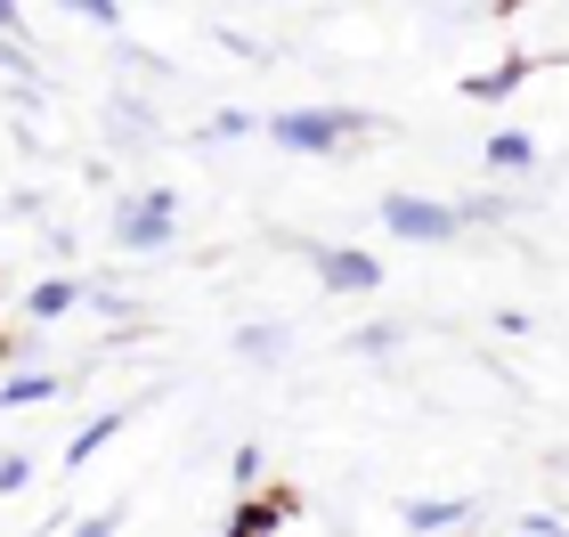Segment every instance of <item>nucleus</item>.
<instances>
[{"instance_id":"nucleus-1","label":"nucleus","mask_w":569,"mask_h":537,"mask_svg":"<svg viewBox=\"0 0 569 537\" xmlns=\"http://www.w3.org/2000/svg\"><path fill=\"white\" fill-rule=\"evenodd\" d=\"M367 122L375 115H358V107H284L277 122H261V131L284 147V156H333V147H350Z\"/></svg>"},{"instance_id":"nucleus-2","label":"nucleus","mask_w":569,"mask_h":537,"mask_svg":"<svg viewBox=\"0 0 569 537\" xmlns=\"http://www.w3.org/2000/svg\"><path fill=\"white\" fill-rule=\"evenodd\" d=\"M382 228H391L399 245H456L472 212L463 203H439V196H382Z\"/></svg>"},{"instance_id":"nucleus-3","label":"nucleus","mask_w":569,"mask_h":537,"mask_svg":"<svg viewBox=\"0 0 569 537\" xmlns=\"http://www.w3.org/2000/svg\"><path fill=\"white\" fill-rule=\"evenodd\" d=\"M171 228H179V196H171V188H139V196L114 212V245H122V252H163Z\"/></svg>"},{"instance_id":"nucleus-4","label":"nucleus","mask_w":569,"mask_h":537,"mask_svg":"<svg viewBox=\"0 0 569 537\" xmlns=\"http://www.w3.org/2000/svg\"><path fill=\"white\" fill-rule=\"evenodd\" d=\"M301 252H309V269H318L333 294H375L382 286V261L358 252V245H301Z\"/></svg>"},{"instance_id":"nucleus-5","label":"nucleus","mask_w":569,"mask_h":537,"mask_svg":"<svg viewBox=\"0 0 569 537\" xmlns=\"http://www.w3.org/2000/svg\"><path fill=\"white\" fill-rule=\"evenodd\" d=\"M480 521V505H463V497H416V505H399V529H416V537H431V529H472Z\"/></svg>"},{"instance_id":"nucleus-6","label":"nucleus","mask_w":569,"mask_h":537,"mask_svg":"<svg viewBox=\"0 0 569 537\" xmlns=\"http://www.w3.org/2000/svg\"><path fill=\"white\" fill-rule=\"evenodd\" d=\"M284 521H301V497H293V489H269V497H244L228 529H237V537H269V529H284Z\"/></svg>"},{"instance_id":"nucleus-7","label":"nucleus","mask_w":569,"mask_h":537,"mask_svg":"<svg viewBox=\"0 0 569 537\" xmlns=\"http://www.w3.org/2000/svg\"><path fill=\"white\" fill-rule=\"evenodd\" d=\"M537 73V58H505V66H488V73H463V98H480V107H497V98H512Z\"/></svg>"},{"instance_id":"nucleus-8","label":"nucleus","mask_w":569,"mask_h":537,"mask_svg":"<svg viewBox=\"0 0 569 537\" xmlns=\"http://www.w3.org/2000/svg\"><path fill=\"white\" fill-rule=\"evenodd\" d=\"M480 163H488V171H529V163H537V139H529V131H497V139L480 147Z\"/></svg>"},{"instance_id":"nucleus-9","label":"nucleus","mask_w":569,"mask_h":537,"mask_svg":"<svg viewBox=\"0 0 569 537\" xmlns=\"http://www.w3.org/2000/svg\"><path fill=\"white\" fill-rule=\"evenodd\" d=\"M122 424H131V407H107V416H98V424H82V431H73V448H66V465H90V456L107 448V440H114Z\"/></svg>"},{"instance_id":"nucleus-10","label":"nucleus","mask_w":569,"mask_h":537,"mask_svg":"<svg viewBox=\"0 0 569 537\" xmlns=\"http://www.w3.org/2000/svg\"><path fill=\"white\" fill-rule=\"evenodd\" d=\"M82 294H90V286H73V277H49V286H33V301H24V310H33V318H66Z\"/></svg>"},{"instance_id":"nucleus-11","label":"nucleus","mask_w":569,"mask_h":537,"mask_svg":"<svg viewBox=\"0 0 569 537\" xmlns=\"http://www.w3.org/2000/svg\"><path fill=\"white\" fill-rule=\"evenodd\" d=\"M41 399H58V375H17V382H0V407H41Z\"/></svg>"},{"instance_id":"nucleus-12","label":"nucleus","mask_w":569,"mask_h":537,"mask_svg":"<svg viewBox=\"0 0 569 537\" xmlns=\"http://www.w3.org/2000/svg\"><path fill=\"white\" fill-rule=\"evenodd\" d=\"M237 350H244V358H277V350H284V326H244Z\"/></svg>"},{"instance_id":"nucleus-13","label":"nucleus","mask_w":569,"mask_h":537,"mask_svg":"<svg viewBox=\"0 0 569 537\" xmlns=\"http://www.w3.org/2000/svg\"><path fill=\"white\" fill-rule=\"evenodd\" d=\"M244 131H261L244 107H220V115H212V139H244Z\"/></svg>"},{"instance_id":"nucleus-14","label":"nucleus","mask_w":569,"mask_h":537,"mask_svg":"<svg viewBox=\"0 0 569 537\" xmlns=\"http://www.w3.org/2000/svg\"><path fill=\"white\" fill-rule=\"evenodd\" d=\"M24 480H33V465H24V456H0V497L24 489Z\"/></svg>"},{"instance_id":"nucleus-15","label":"nucleus","mask_w":569,"mask_h":537,"mask_svg":"<svg viewBox=\"0 0 569 537\" xmlns=\"http://www.w3.org/2000/svg\"><path fill=\"white\" fill-rule=\"evenodd\" d=\"M0 33H24V0H0Z\"/></svg>"}]
</instances>
